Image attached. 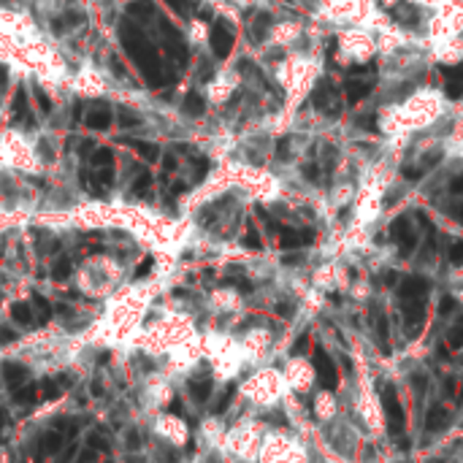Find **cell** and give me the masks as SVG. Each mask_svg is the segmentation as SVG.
Here are the masks:
<instances>
[{"instance_id": "6da1fadb", "label": "cell", "mask_w": 463, "mask_h": 463, "mask_svg": "<svg viewBox=\"0 0 463 463\" xmlns=\"http://www.w3.org/2000/svg\"><path fill=\"white\" fill-rule=\"evenodd\" d=\"M122 36V46H125V52L130 55V60L136 62L139 68H141V74L149 79V84H163L165 76H163L160 71V60H158V55H155V49H152V43L144 39V33L136 27V25H125L120 30Z\"/></svg>"}, {"instance_id": "7a4b0ae2", "label": "cell", "mask_w": 463, "mask_h": 463, "mask_svg": "<svg viewBox=\"0 0 463 463\" xmlns=\"http://www.w3.org/2000/svg\"><path fill=\"white\" fill-rule=\"evenodd\" d=\"M382 406H385V415H387V428L393 436H399L403 431V423H406V415H403V406L396 396V387L385 385L382 387Z\"/></svg>"}, {"instance_id": "3957f363", "label": "cell", "mask_w": 463, "mask_h": 463, "mask_svg": "<svg viewBox=\"0 0 463 463\" xmlns=\"http://www.w3.org/2000/svg\"><path fill=\"white\" fill-rule=\"evenodd\" d=\"M312 363H315V371H317V380H320L322 387L325 390H333L339 385V374H336V366H333V361L328 358V352L322 347H315Z\"/></svg>"}, {"instance_id": "277c9868", "label": "cell", "mask_w": 463, "mask_h": 463, "mask_svg": "<svg viewBox=\"0 0 463 463\" xmlns=\"http://www.w3.org/2000/svg\"><path fill=\"white\" fill-rule=\"evenodd\" d=\"M390 236H393V242L399 244L401 255H409V252L417 247V233H415V228H412L409 217H399V220L393 222V228H390Z\"/></svg>"}, {"instance_id": "5b68a950", "label": "cell", "mask_w": 463, "mask_h": 463, "mask_svg": "<svg viewBox=\"0 0 463 463\" xmlns=\"http://www.w3.org/2000/svg\"><path fill=\"white\" fill-rule=\"evenodd\" d=\"M233 49V30H228V25L214 22L212 27V52L217 55V60H225Z\"/></svg>"}, {"instance_id": "8992f818", "label": "cell", "mask_w": 463, "mask_h": 463, "mask_svg": "<svg viewBox=\"0 0 463 463\" xmlns=\"http://www.w3.org/2000/svg\"><path fill=\"white\" fill-rule=\"evenodd\" d=\"M431 290V282L423 277H406L399 284V298L401 301H425V293Z\"/></svg>"}, {"instance_id": "52a82bcc", "label": "cell", "mask_w": 463, "mask_h": 463, "mask_svg": "<svg viewBox=\"0 0 463 463\" xmlns=\"http://www.w3.org/2000/svg\"><path fill=\"white\" fill-rule=\"evenodd\" d=\"M401 315L406 328L415 333L417 325H423L425 320V301H401Z\"/></svg>"}, {"instance_id": "ba28073f", "label": "cell", "mask_w": 463, "mask_h": 463, "mask_svg": "<svg viewBox=\"0 0 463 463\" xmlns=\"http://www.w3.org/2000/svg\"><path fill=\"white\" fill-rule=\"evenodd\" d=\"M312 103H315V109L331 111V114L339 111V109H336V92H333L331 84H320V87L315 90V95H312Z\"/></svg>"}, {"instance_id": "9c48e42d", "label": "cell", "mask_w": 463, "mask_h": 463, "mask_svg": "<svg viewBox=\"0 0 463 463\" xmlns=\"http://www.w3.org/2000/svg\"><path fill=\"white\" fill-rule=\"evenodd\" d=\"M212 387H214V382H212L209 374L193 377V380H190V396L195 399V403H206L209 401V396H212Z\"/></svg>"}, {"instance_id": "30bf717a", "label": "cell", "mask_w": 463, "mask_h": 463, "mask_svg": "<svg viewBox=\"0 0 463 463\" xmlns=\"http://www.w3.org/2000/svg\"><path fill=\"white\" fill-rule=\"evenodd\" d=\"M84 125H87L90 130H109V125H111V111H109L106 106L90 109L87 117H84Z\"/></svg>"}, {"instance_id": "8fae6325", "label": "cell", "mask_w": 463, "mask_h": 463, "mask_svg": "<svg viewBox=\"0 0 463 463\" xmlns=\"http://www.w3.org/2000/svg\"><path fill=\"white\" fill-rule=\"evenodd\" d=\"M315 239V233L312 230H293V228H282V233H279V244H282L284 249H290V247H303V244H309Z\"/></svg>"}, {"instance_id": "7c38bea8", "label": "cell", "mask_w": 463, "mask_h": 463, "mask_svg": "<svg viewBox=\"0 0 463 463\" xmlns=\"http://www.w3.org/2000/svg\"><path fill=\"white\" fill-rule=\"evenodd\" d=\"M371 87H374V81L371 79H350L347 81V101L352 103H361L368 92H371Z\"/></svg>"}, {"instance_id": "4fadbf2b", "label": "cell", "mask_w": 463, "mask_h": 463, "mask_svg": "<svg viewBox=\"0 0 463 463\" xmlns=\"http://www.w3.org/2000/svg\"><path fill=\"white\" fill-rule=\"evenodd\" d=\"M3 377H6V382H8L11 390H17V387L27 382V368H22L17 363H6L3 366Z\"/></svg>"}, {"instance_id": "5bb4252c", "label": "cell", "mask_w": 463, "mask_h": 463, "mask_svg": "<svg viewBox=\"0 0 463 463\" xmlns=\"http://www.w3.org/2000/svg\"><path fill=\"white\" fill-rule=\"evenodd\" d=\"M130 144V146H133V149H136V152H139V155H141L144 160H158V158H160V146H158V144H149V141H136V139H133V141H127Z\"/></svg>"}, {"instance_id": "9a60e30c", "label": "cell", "mask_w": 463, "mask_h": 463, "mask_svg": "<svg viewBox=\"0 0 463 463\" xmlns=\"http://www.w3.org/2000/svg\"><path fill=\"white\" fill-rule=\"evenodd\" d=\"M444 423H447V409L444 406H431V412L425 417V428L428 431H439V428H444Z\"/></svg>"}, {"instance_id": "2e32d148", "label": "cell", "mask_w": 463, "mask_h": 463, "mask_svg": "<svg viewBox=\"0 0 463 463\" xmlns=\"http://www.w3.org/2000/svg\"><path fill=\"white\" fill-rule=\"evenodd\" d=\"M62 444H65V439H62L60 434H57V431H49V434L41 439V452H43V455H55Z\"/></svg>"}, {"instance_id": "e0dca14e", "label": "cell", "mask_w": 463, "mask_h": 463, "mask_svg": "<svg viewBox=\"0 0 463 463\" xmlns=\"http://www.w3.org/2000/svg\"><path fill=\"white\" fill-rule=\"evenodd\" d=\"M184 111H187L190 117H201L203 111H206V101H203L198 92H187V98H184Z\"/></svg>"}, {"instance_id": "ac0fdd59", "label": "cell", "mask_w": 463, "mask_h": 463, "mask_svg": "<svg viewBox=\"0 0 463 463\" xmlns=\"http://www.w3.org/2000/svg\"><path fill=\"white\" fill-rule=\"evenodd\" d=\"M127 14H130V20H149L152 17V3L149 0H136V3L127 6Z\"/></svg>"}, {"instance_id": "d6986e66", "label": "cell", "mask_w": 463, "mask_h": 463, "mask_svg": "<svg viewBox=\"0 0 463 463\" xmlns=\"http://www.w3.org/2000/svg\"><path fill=\"white\" fill-rule=\"evenodd\" d=\"M11 317H14V322H22V325H33V309H30V303H14L11 306Z\"/></svg>"}, {"instance_id": "ffe728a7", "label": "cell", "mask_w": 463, "mask_h": 463, "mask_svg": "<svg viewBox=\"0 0 463 463\" xmlns=\"http://www.w3.org/2000/svg\"><path fill=\"white\" fill-rule=\"evenodd\" d=\"M14 401L17 403H33L36 401V385L25 382L22 387H17V390H14Z\"/></svg>"}, {"instance_id": "44dd1931", "label": "cell", "mask_w": 463, "mask_h": 463, "mask_svg": "<svg viewBox=\"0 0 463 463\" xmlns=\"http://www.w3.org/2000/svg\"><path fill=\"white\" fill-rule=\"evenodd\" d=\"M33 303H36V309H39V320L41 322H46L49 317H52V306H49V301H46L43 296L36 293V296H33Z\"/></svg>"}, {"instance_id": "7402d4cb", "label": "cell", "mask_w": 463, "mask_h": 463, "mask_svg": "<svg viewBox=\"0 0 463 463\" xmlns=\"http://www.w3.org/2000/svg\"><path fill=\"white\" fill-rule=\"evenodd\" d=\"M114 163V155H111V149H95L92 152V165H98V168H106V165H111Z\"/></svg>"}, {"instance_id": "603a6c76", "label": "cell", "mask_w": 463, "mask_h": 463, "mask_svg": "<svg viewBox=\"0 0 463 463\" xmlns=\"http://www.w3.org/2000/svg\"><path fill=\"white\" fill-rule=\"evenodd\" d=\"M68 274H71V261L68 258H60V261L55 263V271H52V277L62 282V279H68Z\"/></svg>"}, {"instance_id": "cb8c5ba5", "label": "cell", "mask_w": 463, "mask_h": 463, "mask_svg": "<svg viewBox=\"0 0 463 463\" xmlns=\"http://www.w3.org/2000/svg\"><path fill=\"white\" fill-rule=\"evenodd\" d=\"M377 336H380V342H382V350L387 352V336H390V325H387V317L380 315V320H377Z\"/></svg>"}, {"instance_id": "d4e9b609", "label": "cell", "mask_w": 463, "mask_h": 463, "mask_svg": "<svg viewBox=\"0 0 463 463\" xmlns=\"http://www.w3.org/2000/svg\"><path fill=\"white\" fill-rule=\"evenodd\" d=\"M447 344H450L452 350H461V347H463V322H458V325L450 331V336H447Z\"/></svg>"}, {"instance_id": "484cf974", "label": "cell", "mask_w": 463, "mask_h": 463, "mask_svg": "<svg viewBox=\"0 0 463 463\" xmlns=\"http://www.w3.org/2000/svg\"><path fill=\"white\" fill-rule=\"evenodd\" d=\"M447 258L452 265H463V242H452L450 244V252H447Z\"/></svg>"}, {"instance_id": "4316f807", "label": "cell", "mask_w": 463, "mask_h": 463, "mask_svg": "<svg viewBox=\"0 0 463 463\" xmlns=\"http://www.w3.org/2000/svg\"><path fill=\"white\" fill-rule=\"evenodd\" d=\"M233 390H236V387L230 385V387H228V390L222 393V396H220V403H214V409H212L214 415H222V412L228 409V403H230V399H233Z\"/></svg>"}, {"instance_id": "83f0119b", "label": "cell", "mask_w": 463, "mask_h": 463, "mask_svg": "<svg viewBox=\"0 0 463 463\" xmlns=\"http://www.w3.org/2000/svg\"><path fill=\"white\" fill-rule=\"evenodd\" d=\"M442 74L450 81H458V84H463V62H461V65H450V68H442Z\"/></svg>"}, {"instance_id": "f1b7e54d", "label": "cell", "mask_w": 463, "mask_h": 463, "mask_svg": "<svg viewBox=\"0 0 463 463\" xmlns=\"http://www.w3.org/2000/svg\"><path fill=\"white\" fill-rule=\"evenodd\" d=\"M149 184H152V174H139L136 181H133V193H136V195H141Z\"/></svg>"}, {"instance_id": "f546056e", "label": "cell", "mask_w": 463, "mask_h": 463, "mask_svg": "<svg viewBox=\"0 0 463 463\" xmlns=\"http://www.w3.org/2000/svg\"><path fill=\"white\" fill-rule=\"evenodd\" d=\"M36 101H39V106H41V111H43V114H49V111H52V101H49V95H46L41 87H36Z\"/></svg>"}, {"instance_id": "4dcf8cb0", "label": "cell", "mask_w": 463, "mask_h": 463, "mask_svg": "<svg viewBox=\"0 0 463 463\" xmlns=\"http://www.w3.org/2000/svg\"><path fill=\"white\" fill-rule=\"evenodd\" d=\"M57 396H60V387H57V385L52 382V380L43 382V401H52V399H57Z\"/></svg>"}, {"instance_id": "1f68e13d", "label": "cell", "mask_w": 463, "mask_h": 463, "mask_svg": "<svg viewBox=\"0 0 463 463\" xmlns=\"http://www.w3.org/2000/svg\"><path fill=\"white\" fill-rule=\"evenodd\" d=\"M444 92H447L450 98H461V95H463V84H458V81H447Z\"/></svg>"}, {"instance_id": "d6a6232c", "label": "cell", "mask_w": 463, "mask_h": 463, "mask_svg": "<svg viewBox=\"0 0 463 463\" xmlns=\"http://www.w3.org/2000/svg\"><path fill=\"white\" fill-rule=\"evenodd\" d=\"M244 244H247L249 249H261V236H258L255 230H249V233L244 236Z\"/></svg>"}, {"instance_id": "836d02e7", "label": "cell", "mask_w": 463, "mask_h": 463, "mask_svg": "<svg viewBox=\"0 0 463 463\" xmlns=\"http://www.w3.org/2000/svg\"><path fill=\"white\" fill-rule=\"evenodd\" d=\"M165 3H168L179 17H187V0H165Z\"/></svg>"}, {"instance_id": "e575fe53", "label": "cell", "mask_w": 463, "mask_h": 463, "mask_svg": "<svg viewBox=\"0 0 463 463\" xmlns=\"http://www.w3.org/2000/svg\"><path fill=\"white\" fill-rule=\"evenodd\" d=\"M17 339V333L11 328H0V344H11Z\"/></svg>"}, {"instance_id": "d590c367", "label": "cell", "mask_w": 463, "mask_h": 463, "mask_svg": "<svg viewBox=\"0 0 463 463\" xmlns=\"http://www.w3.org/2000/svg\"><path fill=\"white\" fill-rule=\"evenodd\" d=\"M39 149H41V155H43L46 160H55V152H52V144H49V141H41Z\"/></svg>"}, {"instance_id": "8d00e7d4", "label": "cell", "mask_w": 463, "mask_h": 463, "mask_svg": "<svg viewBox=\"0 0 463 463\" xmlns=\"http://www.w3.org/2000/svg\"><path fill=\"white\" fill-rule=\"evenodd\" d=\"M452 309H455V298H450V296H447V298H442V306H439V312H442V315H450Z\"/></svg>"}, {"instance_id": "74e56055", "label": "cell", "mask_w": 463, "mask_h": 463, "mask_svg": "<svg viewBox=\"0 0 463 463\" xmlns=\"http://www.w3.org/2000/svg\"><path fill=\"white\" fill-rule=\"evenodd\" d=\"M141 117H136V114H130V111H122V125L127 127V125H139Z\"/></svg>"}, {"instance_id": "f35d334b", "label": "cell", "mask_w": 463, "mask_h": 463, "mask_svg": "<svg viewBox=\"0 0 463 463\" xmlns=\"http://www.w3.org/2000/svg\"><path fill=\"white\" fill-rule=\"evenodd\" d=\"M450 190H452L455 195H463V174H458V177L452 179V184H450Z\"/></svg>"}, {"instance_id": "ab89813d", "label": "cell", "mask_w": 463, "mask_h": 463, "mask_svg": "<svg viewBox=\"0 0 463 463\" xmlns=\"http://www.w3.org/2000/svg\"><path fill=\"white\" fill-rule=\"evenodd\" d=\"M149 268H152V258H146V261L139 265V271H136V279H141V277H146L149 274Z\"/></svg>"}, {"instance_id": "60d3db41", "label": "cell", "mask_w": 463, "mask_h": 463, "mask_svg": "<svg viewBox=\"0 0 463 463\" xmlns=\"http://www.w3.org/2000/svg\"><path fill=\"white\" fill-rule=\"evenodd\" d=\"M74 455H76V442H71V444H68V450H65V455H62V458H60V463H68V461H71V458H74Z\"/></svg>"}, {"instance_id": "b9f144b4", "label": "cell", "mask_w": 463, "mask_h": 463, "mask_svg": "<svg viewBox=\"0 0 463 463\" xmlns=\"http://www.w3.org/2000/svg\"><path fill=\"white\" fill-rule=\"evenodd\" d=\"M450 214L455 217L458 222H463V203H455V206H450Z\"/></svg>"}, {"instance_id": "7bdbcfd3", "label": "cell", "mask_w": 463, "mask_h": 463, "mask_svg": "<svg viewBox=\"0 0 463 463\" xmlns=\"http://www.w3.org/2000/svg\"><path fill=\"white\" fill-rule=\"evenodd\" d=\"M306 342H309V339H306V333H303L301 339H298V342H296V347H293V355H298V352H301L303 347H306Z\"/></svg>"}, {"instance_id": "ee69618b", "label": "cell", "mask_w": 463, "mask_h": 463, "mask_svg": "<svg viewBox=\"0 0 463 463\" xmlns=\"http://www.w3.org/2000/svg\"><path fill=\"white\" fill-rule=\"evenodd\" d=\"M127 447H139V434H136V431L127 434Z\"/></svg>"}, {"instance_id": "f6af8a7d", "label": "cell", "mask_w": 463, "mask_h": 463, "mask_svg": "<svg viewBox=\"0 0 463 463\" xmlns=\"http://www.w3.org/2000/svg\"><path fill=\"white\" fill-rule=\"evenodd\" d=\"M8 81V68L6 65H0V90H3V84Z\"/></svg>"}, {"instance_id": "bcb514c9", "label": "cell", "mask_w": 463, "mask_h": 463, "mask_svg": "<svg viewBox=\"0 0 463 463\" xmlns=\"http://www.w3.org/2000/svg\"><path fill=\"white\" fill-rule=\"evenodd\" d=\"M168 412H174V415H181V403H179V401H174L171 406H168Z\"/></svg>"}, {"instance_id": "7dc6e473", "label": "cell", "mask_w": 463, "mask_h": 463, "mask_svg": "<svg viewBox=\"0 0 463 463\" xmlns=\"http://www.w3.org/2000/svg\"><path fill=\"white\" fill-rule=\"evenodd\" d=\"M92 393H95V396H101V393H103V387H101V385H98V382H92Z\"/></svg>"}]
</instances>
